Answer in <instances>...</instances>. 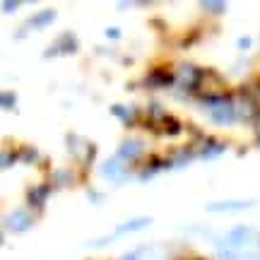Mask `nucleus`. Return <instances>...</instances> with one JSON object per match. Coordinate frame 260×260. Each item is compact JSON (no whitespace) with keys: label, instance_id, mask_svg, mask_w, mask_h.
Masks as SVG:
<instances>
[{"label":"nucleus","instance_id":"1","mask_svg":"<svg viewBox=\"0 0 260 260\" xmlns=\"http://www.w3.org/2000/svg\"><path fill=\"white\" fill-rule=\"evenodd\" d=\"M229 94L232 92H229V87H226L224 75H219L217 70H212V68H205L193 96L198 102H212V99H224V96H229Z\"/></svg>","mask_w":260,"mask_h":260},{"label":"nucleus","instance_id":"2","mask_svg":"<svg viewBox=\"0 0 260 260\" xmlns=\"http://www.w3.org/2000/svg\"><path fill=\"white\" fill-rule=\"evenodd\" d=\"M203 111L207 113L210 123H214L217 128H232L236 121V109H234V92L224 99H212V102H200Z\"/></svg>","mask_w":260,"mask_h":260},{"label":"nucleus","instance_id":"3","mask_svg":"<svg viewBox=\"0 0 260 260\" xmlns=\"http://www.w3.org/2000/svg\"><path fill=\"white\" fill-rule=\"evenodd\" d=\"M203 68H198L193 63H176L174 65V89L171 92L176 96H193L195 87L200 82Z\"/></svg>","mask_w":260,"mask_h":260},{"label":"nucleus","instance_id":"4","mask_svg":"<svg viewBox=\"0 0 260 260\" xmlns=\"http://www.w3.org/2000/svg\"><path fill=\"white\" fill-rule=\"evenodd\" d=\"M65 145H68V154L75 159V164L80 169H87L96 157V145L92 140L77 135V133H68L65 135Z\"/></svg>","mask_w":260,"mask_h":260},{"label":"nucleus","instance_id":"5","mask_svg":"<svg viewBox=\"0 0 260 260\" xmlns=\"http://www.w3.org/2000/svg\"><path fill=\"white\" fill-rule=\"evenodd\" d=\"M145 152H147V142L138 135H128L118 142L116 157L121 159L123 164H128L130 169H138V164L145 159Z\"/></svg>","mask_w":260,"mask_h":260},{"label":"nucleus","instance_id":"6","mask_svg":"<svg viewBox=\"0 0 260 260\" xmlns=\"http://www.w3.org/2000/svg\"><path fill=\"white\" fill-rule=\"evenodd\" d=\"M34 224H37V214L31 212L29 207H15V210H10V212L5 214V219H3L5 232H12V234H24V232H29Z\"/></svg>","mask_w":260,"mask_h":260},{"label":"nucleus","instance_id":"7","mask_svg":"<svg viewBox=\"0 0 260 260\" xmlns=\"http://www.w3.org/2000/svg\"><path fill=\"white\" fill-rule=\"evenodd\" d=\"M99 176H102L104 181H109V183L121 186V183H125V181L130 178V167L128 164H123L121 159L113 154V157H109L106 161L99 164Z\"/></svg>","mask_w":260,"mask_h":260},{"label":"nucleus","instance_id":"8","mask_svg":"<svg viewBox=\"0 0 260 260\" xmlns=\"http://www.w3.org/2000/svg\"><path fill=\"white\" fill-rule=\"evenodd\" d=\"M82 171L84 169L80 167H58L48 174V186L53 188H70L75 186L77 181H82Z\"/></svg>","mask_w":260,"mask_h":260},{"label":"nucleus","instance_id":"9","mask_svg":"<svg viewBox=\"0 0 260 260\" xmlns=\"http://www.w3.org/2000/svg\"><path fill=\"white\" fill-rule=\"evenodd\" d=\"M193 147L198 152V159L210 161V159L222 157L226 152V142L219 138H212V135H205V138H198V142H193Z\"/></svg>","mask_w":260,"mask_h":260},{"label":"nucleus","instance_id":"10","mask_svg":"<svg viewBox=\"0 0 260 260\" xmlns=\"http://www.w3.org/2000/svg\"><path fill=\"white\" fill-rule=\"evenodd\" d=\"M80 51V41L75 37L73 31H63L60 37L51 44V46L44 51V58H51V56H75Z\"/></svg>","mask_w":260,"mask_h":260},{"label":"nucleus","instance_id":"11","mask_svg":"<svg viewBox=\"0 0 260 260\" xmlns=\"http://www.w3.org/2000/svg\"><path fill=\"white\" fill-rule=\"evenodd\" d=\"M224 239L232 243L234 248H239V251L246 253L251 248V243L255 241V229L248 226V224H236V226H232L229 232L224 234Z\"/></svg>","mask_w":260,"mask_h":260},{"label":"nucleus","instance_id":"12","mask_svg":"<svg viewBox=\"0 0 260 260\" xmlns=\"http://www.w3.org/2000/svg\"><path fill=\"white\" fill-rule=\"evenodd\" d=\"M145 87L149 89H174V65H167V68H152L147 75H145Z\"/></svg>","mask_w":260,"mask_h":260},{"label":"nucleus","instance_id":"13","mask_svg":"<svg viewBox=\"0 0 260 260\" xmlns=\"http://www.w3.org/2000/svg\"><path fill=\"white\" fill-rule=\"evenodd\" d=\"M253 207V200H219V203H207L205 210L212 214H224V212H246Z\"/></svg>","mask_w":260,"mask_h":260},{"label":"nucleus","instance_id":"14","mask_svg":"<svg viewBox=\"0 0 260 260\" xmlns=\"http://www.w3.org/2000/svg\"><path fill=\"white\" fill-rule=\"evenodd\" d=\"M51 190H53V188L48 186V181H46V183L29 186L27 188V205H29V210H37V212H41V210H44V205H46V200H48V195H51Z\"/></svg>","mask_w":260,"mask_h":260},{"label":"nucleus","instance_id":"15","mask_svg":"<svg viewBox=\"0 0 260 260\" xmlns=\"http://www.w3.org/2000/svg\"><path fill=\"white\" fill-rule=\"evenodd\" d=\"M167 159H169V169H183V167H188L193 159H198V152H195L193 142H188L183 147H176L171 154H167Z\"/></svg>","mask_w":260,"mask_h":260},{"label":"nucleus","instance_id":"16","mask_svg":"<svg viewBox=\"0 0 260 260\" xmlns=\"http://www.w3.org/2000/svg\"><path fill=\"white\" fill-rule=\"evenodd\" d=\"M111 113L123 123V125H128V128H133V125L142 118V111H140L138 106H125V104H113Z\"/></svg>","mask_w":260,"mask_h":260},{"label":"nucleus","instance_id":"17","mask_svg":"<svg viewBox=\"0 0 260 260\" xmlns=\"http://www.w3.org/2000/svg\"><path fill=\"white\" fill-rule=\"evenodd\" d=\"M56 22V10H51V8H46V10H39L37 15H31V17L27 19V24H24V29H46V27H51Z\"/></svg>","mask_w":260,"mask_h":260},{"label":"nucleus","instance_id":"18","mask_svg":"<svg viewBox=\"0 0 260 260\" xmlns=\"http://www.w3.org/2000/svg\"><path fill=\"white\" fill-rule=\"evenodd\" d=\"M149 224H152V217H130L125 222H121L116 226V236H123V234H135V232H142V229H147Z\"/></svg>","mask_w":260,"mask_h":260},{"label":"nucleus","instance_id":"19","mask_svg":"<svg viewBox=\"0 0 260 260\" xmlns=\"http://www.w3.org/2000/svg\"><path fill=\"white\" fill-rule=\"evenodd\" d=\"M200 10H203L205 15H210V17H219L226 12V3H219V0H203L200 3Z\"/></svg>","mask_w":260,"mask_h":260},{"label":"nucleus","instance_id":"20","mask_svg":"<svg viewBox=\"0 0 260 260\" xmlns=\"http://www.w3.org/2000/svg\"><path fill=\"white\" fill-rule=\"evenodd\" d=\"M17 157H19V161L22 164H34L39 159V152L34 147H19L17 149Z\"/></svg>","mask_w":260,"mask_h":260},{"label":"nucleus","instance_id":"21","mask_svg":"<svg viewBox=\"0 0 260 260\" xmlns=\"http://www.w3.org/2000/svg\"><path fill=\"white\" fill-rule=\"evenodd\" d=\"M0 104H3V109H5V111H12V109H15V104H17V96H15L12 92H3Z\"/></svg>","mask_w":260,"mask_h":260},{"label":"nucleus","instance_id":"22","mask_svg":"<svg viewBox=\"0 0 260 260\" xmlns=\"http://www.w3.org/2000/svg\"><path fill=\"white\" fill-rule=\"evenodd\" d=\"M19 157H17V152H10V149H3V169L8 171L12 164H17Z\"/></svg>","mask_w":260,"mask_h":260},{"label":"nucleus","instance_id":"23","mask_svg":"<svg viewBox=\"0 0 260 260\" xmlns=\"http://www.w3.org/2000/svg\"><path fill=\"white\" fill-rule=\"evenodd\" d=\"M149 248L147 246H142V248H135V251H128V253H123L121 258L118 260H142V255H145V253H147Z\"/></svg>","mask_w":260,"mask_h":260},{"label":"nucleus","instance_id":"24","mask_svg":"<svg viewBox=\"0 0 260 260\" xmlns=\"http://www.w3.org/2000/svg\"><path fill=\"white\" fill-rule=\"evenodd\" d=\"M19 5H22L19 0H3L0 8H3V15H15V10H19Z\"/></svg>","mask_w":260,"mask_h":260},{"label":"nucleus","instance_id":"25","mask_svg":"<svg viewBox=\"0 0 260 260\" xmlns=\"http://www.w3.org/2000/svg\"><path fill=\"white\" fill-rule=\"evenodd\" d=\"M236 46L241 48V51H248V48L253 46V39L251 37H241L239 41H236Z\"/></svg>","mask_w":260,"mask_h":260},{"label":"nucleus","instance_id":"26","mask_svg":"<svg viewBox=\"0 0 260 260\" xmlns=\"http://www.w3.org/2000/svg\"><path fill=\"white\" fill-rule=\"evenodd\" d=\"M104 34H106V39H121V29L118 27H106Z\"/></svg>","mask_w":260,"mask_h":260},{"label":"nucleus","instance_id":"27","mask_svg":"<svg viewBox=\"0 0 260 260\" xmlns=\"http://www.w3.org/2000/svg\"><path fill=\"white\" fill-rule=\"evenodd\" d=\"M87 198H89L92 203H96V205H99V203H102V200H104V195H102V193H96V190H92V188L87 190Z\"/></svg>","mask_w":260,"mask_h":260},{"label":"nucleus","instance_id":"28","mask_svg":"<svg viewBox=\"0 0 260 260\" xmlns=\"http://www.w3.org/2000/svg\"><path fill=\"white\" fill-rule=\"evenodd\" d=\"M183 260H205V258H198V255H193V258H183Z\"/></svg>","mask_w":260,"mask_h":260},{"label":"nucleus","instance_id":"29","mask_svg":"<svg viewBox=\"0 0 260 260\" xmlns=\"http://www.w3.org/2000/svg\"><path fill=\"white\" fill-rule=\"evenodd\" d=\"M255 260H260V258H255Z\"/></svg>","mask_w":260,"mask_h":260}]
</instances>
